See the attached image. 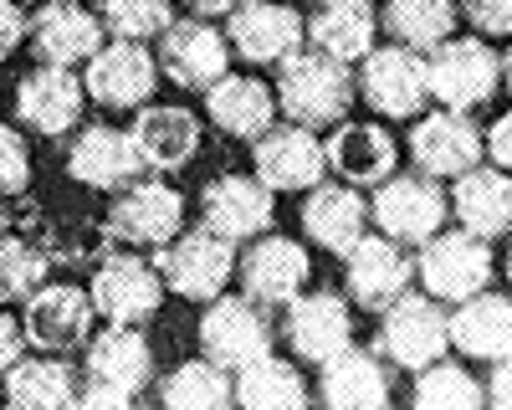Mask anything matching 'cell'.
<instances>
[{
    "label": "cell",
    "mask_w": 512,
    "mask_h": 410,
    "mask_svg": "<svg viewBox=\"0 0 512 410\" xmlns=\"http://www.w3.org/2000/svg\"><path fill=\"white\" fill-rule=\"evenodd\" d=\"M272 195L277 190H267L262 180H251V175H221V180H210L200 190V221L216 236H226V241L267 236L272 216H277Z\"/></svg>",
    "instance_id": "obj_21"
},
{
    "label": "cell",
    "mask_w": 512,
    "mask_h": 410,
    "mask_svg": "<svg viewBox=\"0 0 512 410\" xmlns=\"http://www.w3.org/2000/svg\"><path fill=\"white\" fill-rule=\"evenodd\" d=\"M487 154L497 159V170L512 175V113H502L492 129H487Z\"/></svg>",
    "instance_id": "obj_44"
},
{
    "label": "cell",
    "mask_w": 512,
    "mask_h": 410,
    "mask_svg": "<svg viewBox=\"0 0 512 410\" xmlns=\"http://www.w3.org/2000/svg\"><path fill=\"white\" fill-rule=\"evenodd\" d=\"M26 185H31V149L21 129L0 123V195H21Z\"/></svg>",
    "instance_id": "obj_40"
},
{
    "label": "cell",
    "mask_w": 512,
    "mask_h": 410,
    "mask_svg": "<svg viewBox=\"0 0 512 410\" xmlns=\"http://www.w3.org/2000/svg\"><path fill=\"white\" fill-rule=\"evenodd\" d=\"M502 82H507V93H512V52L502 57Z\"/></svg>",
    "instance_id": "obj_48"
},
{
    "label": "cell",
    "mask_w": 512,
    "mask_h": 410,
    "mask_svg": "<svg viewBox=\"0 0 512 410\" xmlns=\"http://www.w3.org/2000/svg\"><path fill=\"white\" fill-rule=\"evenodd\" d=\"M374 31H379V16L369 0H318V11L308 21V41L318 52L338 57V62H364L374 52Z\"/></svg>",
    "instance_id": "obj_32"
},
{
    "label": "cell",
    "mask_w": 512,
    "mask_h": 410,
    "mask_svg": "<svg viewBox=\"0 0 512 410\" xmlns=\"http://www.w3.org/2000/svg\"><path fill=\"white\" fill-rule=\"evenodd\" d=\"M154 267H159L169 293H180L190 303H210V298H221L226 282L236 277V241L200 226V231H185L175 241H164L154 252Z\"/></svg>",
    "instance_id": "obj_3"
},
{
    "label": "cell",
    "mask_w": 512,
    "mask_h": 410,
    "mask_svg": "<svg viewBox=\"0 0 512 410\" xmlns=\"http://www.w3.org/2000/svg\"><path fill=\"white\" fill-rule=\"evenodd\" d=\"M251 170L267 190H313L328 175V149L313 139V129L287 123V129H267L251 139Z\"/></svg>",
    "instance_id": "obj_20"
},
{
    "label": "cell",
    "mask_w": 512,
    "mask_h": 410,
    "mask_svg": "<svg viewBox=\"0 0 512 410\" xmlns=\"http://www.w3.org/2000/svg\"><path fill=\"white\" fill-rule=\"evenodd\" d=\"M164 277L154 262L134 257V252H108L93 272V287H88V298H93V313L108 318V323H144L159 313L164 303Z\"/></svg>",
    "instance_id": "obj_8"
},
{
    "label": "cell",
    "mask_w": 512,
    "mask_h": 410,
    "mask_svg": "<svg viewBox=\"0 0 512 410\" xmlns=\"http://www.w3.org/2000/svg\"><path fill=\"white\" fill-rule=\"evenodd\" d=\"M369 226V205L359 195V185H313L308 190V205H303V231L333 257H349L359 236Z\"/></svg>",
    "instance_id": "obj_26"
},
{
    "label": "cell",
    "mask_w": 512,
    "mask_h": 410,
    "mask_svg": "<svg viewBox=\"0 0 512 410\" xmlns=\"http://www.w3.org/2000/svg\"><path fill=\"white\" fill-rule=\"evenodd\" d=\"M200 354L216 359L221 369H246L251 359L272 354V323L262 313V303L241 298H210L205 318H200Z\"/></svg>",
    "instance_id": "obj_9"
},
{
    "label": "cell",
    "mask_w": 512,
    "mask_h": 410,
    "mask_svg": "<svg viewBox=\"0 0 512 410\" xmlns=\"http://www.w3.org/2000/svg\"><path fill=\"white\" fill-rule=\"evenodd\" d=\"M82 375H88V385L123 390V395L139 400V390L154 380V349L139 334V323H108L98 339H88Z\"/></svg>",
    "instance_id": "obj_23"
},
{
    "label": "cell",
    "mask_w": 512,
    "mask_h": 410,
    "mask_svg": "<svg viewBox=\"0 0 512 410\" xmlns=\"http://www.w3.org/2000/svg\"><path fill=\"white\" fill-rule=\"evenodd\" d=\"M31 52L52 67H77L88 62L98 47H103V16L82 11L77 0H47L36 16H31Z\"/></svg>",
    "instance_id": "obj_24"
},
{
    "label": "cell",
    "mask_w": 512,
    "mask_h": 410,
    "mask_svg": "<svg viewBox=\"0 0 512 410\" xmlns=\"http://www.w3.org/2000/svg\"><path fill=\"white\" fill-rule=\"evenodd\" d=\"M77 405H88V410H123V405H134V395H123V390H103V385H88L77 395Z\"/></svg>",
    "instance_id": "obj_46"
},
{
    "label": "cell",
    "mask_w": 512,
    "mask_h": 410,
    "mask_svg": "<svg viewBox=\"0 0 512 410\" xmlns=\"http://www.w3.org/2000/svg\"><path fill=\"white\" fill-rule=\"evenodd\" d=\"M231 67V41L210 26V21H175L159 36V72L175 82V88H216Z\"/></svg>",
    "instance_id": "obj_17"
},
{
    "label": "cell",
    "mask_w": 512,
    "mask_h": 410,
    "mask_svg": "<svg viewBox=\"0 0 512 410\" xmlns=\"http://www.w3.org/2000/svg\"><path fill=\"white\" fill-rule=\"evenodd\" d=\"M154 82L159 62L144 52V41H118V36L103 41L88 57V72H82V88L103 108H144L154 98Z\"/></svg>",
    "instance_id": "obj_14"
},
{
    "label": "cell",
    "mask_w": 512,
    "mask_h": 410,
    "mask_svg": "<svg viewBox=\"0 0 512 410\" xmlns=\"http://www.w3.org/2000/svg\"><path fill=\"white\" fill-rule=\"evenodd\" d=\"M98 16L118 41H154L175 26V0H103Z\"/></svg>",
    "instance_id": "obj_39"
},
{
    "label": "cell",
    "mask_w": 512,
    "mask_h": 410,
    "mask_svg": "<svg viewBox=\"0 0 512 410\" xmlns=\"http://www.w3.org/2000/svg\"><path fill=\"white\" fill-rule=\"evenodd\" d=\"M77 375L62 354H21L6 369V400L26 410H52V405H77Z\"/></svg>",
    "instance_id": "obj_33"
},
{
    "label": "cell",
    "mask_w": 512,
    "mask_h": 410,
    "mask_svg": "<svg viewBox=\"0 0 512 410\" xmlns=\"http://www.w3.org/2000/svg\"><path fill=\"white\" fill-rule=\"evenodd\" d=\"M236 277H241V293L262 308H287L297 293L308 287L313 262L297 241L287 236H251V246L236 257Z\"/></svg>",
    "instance_id": "obj_11"
},
{
    "label": "cell",
    "mask_w": 512,
    "mask_h": 410,
    "mask_svg": "<svg viewBox=\"0 0 512 410\" xmlns=\"http://www.w3.org/2000/svg\"><path fill=\"white\" fill-rule=\"evenodd\" d=\"M487 405L512 410V354L492 359V380H487Z\"/></svg>",
    "instance_id": "obj_45"
},
{
    "label": "cell",
    "mask_w": 512,
    "mask_h": 410,
    "mask_svg": "<svg viewBox=\"0 0 512 410\" xmlns=\"http://www.w3.org/2000/svg\"><path fill=\"white\" fill-rule=\"evenodd\" d=\"M21 308H26L21 328H26L31 349L72 354L93 334V298L82 293V287H72V282H41Z\"/></svg>",
    "instance_id": "obj_13"
},
{
    "label": "cell",
    "mask_w": 512,
    "mask_h": 410,
    "mask_svg": "<svg viewBox=\"0 0 512 410\" xmlns=\"http://www.w3.org/2000/svg\"><path fill=\"white\" fill-rule=\"evenodd\" d=\"M384 26H390L400 47L425 57L456 31V0H390L384 6Z\"/></svg>",
    "instance_id": "obj_35"
},
{
    "label": "cell",
    "mask_w": 512,
    "mask_h": 410,
    "mask_svg": "<svg viewBox=\"0 0 512 410\" xmlns=\"http://www.w3.org/2000/svg\"><path fill=\"white\" fill-rule=\"evenodd\" d=\"M144 154L134 144V134L123 129H108V123H93V129H82L72 144H67V175L88 190H128L134 180H144Z\"/></svg>",
    "instance_id": "obj_16"
},
{
    "label": "cell",
    "mask_w": 512,
    "mask_h": 410,
    "mask_svg": "<svg viewBox=\"0 0 512 410\" xmlns=\"http://www.w3.org/2000/svg\"><path fill=\"white\" fill-rule=\"evenodd\" d=\"M128 134H134L144 164L159 170V175L185 170V164L200 154V118L190 108H175V103H144Z\"/></svg>",
    "instance_id": "obj_25"
},
{
    "label": "cell",
    "mask_w": 512,
    "mask_h": 410,
    "mask_svg": "<svg viewBox=\"0 0 512 410\" xmlns=\"http://www.w3.org/2000/svg\"><path fill=\"white\" fill-rule=\"evenodd\" d=\"M318 400L323 405H338V410H379L390 405V375L384 364L369 354V349H338L333 359L318 364Z\"/></svg>",
    "instance_id": "obj_27"
},
{
    "label": "cell",
    "mask_w": 512,
    "mask_h": 410,
    "mask_svg": "<svg viewBox=\"0 0 512 410\" xmlns=\"http://www.w3.org/2000/svg\"><path fill=\"white\" fill-rule=\"evenodd\" d=\"M420 287L431 298L441 303H461V298H472L482 293V287L492 282V246L487 236L477 231H436L431 241H420Z\"/></svg>",
    "instance_id": "obj_5"
},
{
    "label": "cell",
    "mask_w": 512,
    "mask_h": 410,
    "mask_svg": "<svg viewBox=\"0 0 512 410\" xmlns=\"http://www.w3.org/2000/svg\"><path fill=\"white\" fill-rule=\"evenodd\" d=\"M180 221H185V200L175 185L164 180H134L128 190H118V200L108 205V221H103V236L113 246H144V252H159L164 241L180 236Z\"/></svg>",
    "instance_id": "obj_6"
},
{
    "label": "cell",
    "mask_w": 512,
    "mask_h": 410,
    "mask_svg": "<svg viewBox=\"0 0 512 410\" xmlns=\"http://www.w3.org/2000/svg\"><path fill=\"white\" fill-rule=\"evenodd\" d=\"M52 272V257L21 231H0V303H26Z\"/></svg>",
    "instance_id": "obj_38"
},
{
    "label": "cell",
    "mask_w": 512,
    "mask_h": 410,
    "mask_svg": "<svg viewBox=\"0 0 512 410\" xmlns=\"http://www.w3.org/2000/svg\"><path fill=\"white\" fill-rule=\"evenodd\" d=\"M226 21H231L226 26L231 52L251 67H277L308 41V26L297 21V11L277 6V0H246V6L231 11Z\"/></svg>",
    "instance_id": "obj_18"
},
{
    "label": "cell",
    "mask_w": 512,
    "mask_h": 410,
    "mask_svg": "<svg viewBox=\"0 0 512 410\" xmlns=\"http://www.w3.org/2000/svg\"><path fill=\"white\" fill-rule=\"evenodd\" d=\"M185 6H190L200 21H210V16H231V11H241L246 0H185Z\"/></svg>",
    "instance_id": "obj_47"
},
{
    "label": "cell",
    "mask_w": 512,
    "mask_h": 410,
    "mask_svg": "<svg viewBox=\"0 0 512 410\" xmlns=\"http://www.w3.org/2000/svg\"><path fill=\"white\" fill-rule=\"evenodd\" d=\"M277 108L303 123V129H333L359 98V82L349 77V62H338L318 47H297L287 62H277Z\"/></svg>",
    "instance_id": "obj_1"
},
{
    "label": "cell",
    "mask_w": 512,
    "mask_h": 410,
    "mask_svg": "<svg viewBox=\"0 0 512 410\" xmlns=\"http://www.w3.org/2000/svg\"><path fill=\"white\" fill-rule=\"evenodd\" d=\"M410 282H415V262L405 257V246L390 241V236H359V246L344 257V287H349V298L369 313H384L395 298L410 293Z\"/></svg>",
    "instance_id": "obj_15"
},
{
    "label": "cell",
    "mask_w": 512,
    "mask_h": 410,
    "mask_svg": "<svg viewBox=\"0 0 512 410\" xmlns=\"http://www.w3.org/2000/svg\"><path fill=\"white\" fill-rule=\"evenodd\" d=\"M26 354V328L11 318V313H0V380H6V369Z\"/></svg>",
    "instance_id": "obj_43"
},
{
    "label": "cell",
    "mask_w": 512,
    "mask_h": 410,
    "mask_svg": "<svg viewBox=\"0 0 512 410\" xmlns=\"http://www.w3.org/2000/svg\"><path fill=\"white\" fill-rule=\"evenodd\" d=\"M205 113L221 134L231 139H262L277 118V93L256 77H221L216 88H205Z\"/></svg>",
    "instance_id": "obj_28"
},
{
    "label": "cell",
    "mask_w": 512,
    "mask_h": 410,
    "mask_svg": "<svg viewBox=\"0 0 512 410\" xmlns=\"http://www.w3.org/2000/svg\"><path fill=\"white\" fill-rule=\"evenodd\" d=\"M359 98L379 118H415L425 108V98H431L425 57L410 47H374L359 62Z\"/></svg>",
    "instance_id": "obj_12"
},
{
    "label": "cell",
    "mask_w": 512,
    "mask_h": 410,
    "mask_svg": "<svg viewBox=\"0 0 512 410\" xmlns=\"http://www.w3.org/2000/svg\"><path fill=\"white\" fill-rule=\"evenodd\" d=\"M26 31H31V21L21 16L16 0H0V62H11V52H21Z\"/></svg>",
    "instance_id": "obj_42"
},
{
    "label": "cell",
    "mask_w": 512,
    "mask_h": 410,
    "mask_svg": "<svg viewBox=\"0 0 512 410\" xmlns=\"http://www.w3.org/2000/svg\"><path fill=\"white\" fill-rule=\"evenodd\" d=\"M451 349V313H441V298L405 293L379 313V354L400 369H425Z\"/></svg>",
    "instance_id": "obj_4"
},
{
    "label": "cell",
    "mask_w": 512,
    "mask_h": 410,
    "mask_svg": "<svg viewBox=\"0 0 512 410\" xmlns=\"http://www.w3.org/2000/svg\"><path fill=\"white\" fill-rule=\"evenodd\" d=\"M507 277H512V246H507Z\"/></svg>",
    "instance_id": "obj_49"
},
{
    "label": "cell",
    "mask_w": 512,
    "mask_h": 410,
    "mask_svg": "<svg viewBox=\"0 0 512 410\" xmlns=\"http://www.w3.org/2000/svg\"><path fill=\"white\" fill-rule=\"evenodd\" d=\"M425 82H431V98L441 108L472 113V108H482L497 93L502 57L487 47L482 36H446L441 47L425 52Z\"/></svg>",
    "instance_id": "obj_2"
},
{
    "label": "cell",
    "mask_w": 512,
    "mask_h": 410,
    "mask_svg": "<svg viewBox=\"0 0 512 410\" xmlns=\"http://www.w3.org/2000/svg\"><path fill=\"white\" fill-rule=\"evenodd\" d=\"M323 149H328V170H338L344 185H384L400 159L395 139L379 123H344V129H333Z\"/></svg>",
    "instance_id": "obj_29"
},
{
    "label": "cell",
    "mask_w": 512,
    "mask_h": 410,
    "mask_svg": "<svg viewBox=\"0 0 512 410\" xmlns=\"http://www.w3.org/2000/svg\"><path fill=\"white\" fill-rule=\"evenodd\" d=\"M451 216L477 231V236H502L512 231V175L507 170H482L472 164L466 175H456V190H451Z\"/></svg>",
    "instance_id": "obj_31"
},
{
    "label": "cell",
    "mask_w": 512,
    "mask_h": 410,
    "mask_svg": "<svg viewBox=\"0 0 512 410\" xmlns=\"http://www.w3.org/2000/svg\"><path fill=\"white\" fill-rule=\"evenodd\" d=\"M236 405H246V410H297V405H308V385H303L292 359L262 354L246 369H236Z\"/></svg>",
    "instance_id": "obj_34"
},
{
    "label": "cell",
    "mask_w": 512,
    "mask_h": 410,
    "mask_svg": "<svg viewBox=\"0 0 512 410\" xmlns=\"http://www.w3.org/2000/svg\"><path fill=\"white\" fill-rule=\"evenodd\" d=\"M369 216H374V226L390 236V241L420 246V241H431V236L446 226L451 195H446L431 175H390L384 185H374Z\"/></svg>",
    "instance_id": "obj_7"
},
{
    "label": "cell",
    "mask_w": 512,
    "mask_h": 410,
    "mask_svg": "<svg viewBox=\"0 0 512 410\" xmlns=\"http://www.w3.org/2000/svg\"><path fill=\"white\" fill-rule=\"evenodd\" d=\"M482 154H487L482 129L466 113H456V108L420 113L415 129H410V159H415V170L431 175V180L466 175L472 164H482Z\"/></svg>",
    "instance_id": "obj_10"
},
{
    "label": "cell",
    "mask_w": 512,
    "mask_h": 410,
    "mask_svg": "<svg viewBox=\"0 0 512 410\" xmlns=\"http://www.w3.org/2000/svg\"><path fill=\"white\" fill-rule=\"evenodd\" d=\"M461 11L482 36H512V0H461Z\"/></svg>",
    "instance_id": "obj_41"
},
{
    "label": "cell",
    "mask_w": 512,
    "mask_h": 410,
    "mask_svg": "<svg viewBox=\"0 0 512 410\" xmlns=\"http://www.w3.org/2000/svg\"><path fill=\"white\" fill-rule=\"evenodd\" d=\"M159 400L175 410H221L236 405V385H231V369H221L216 359H190L175 375H164Z\"/></svg>",
    "instance_id": "obj_36"
},
{
    "label": "cell",
    "mask_w": 512,
    "mask_h": 410,
    "mask_svg": "<svg viewBox=\"0 0 512 410\" xmlns=\"http://www.w3.org/2000/svg\"><path fill=\"white\" fill-rule=\"evenodd\" d=\"M82 103H88V88H82V77L72 67H52L41 62L36 72L21 77L16 88V118L26 129L47 134V139H62L82 123Z\"/></svg>",
    "instance_id": "obj_19"
},
{
    "label": "cell",
    "mask_w": 512,
    "mask_h": 410,
    "mask_svg": "<svg viewBox=\"0 0 512 410\" xmlns=\"http://www.w3.org/2000/svg\"><path fill=\"white\" fill-rule=\"evenodd\" d=\"M282 339L297 359L323 364L338 349L354 344V313L338 293H297L287 303V323H282Z\"/></svg>",
    "instance_id": "obj_22"
},
{
    "label": "cell",
    "mask_w": 512,
    "mask_h": 410,
    "mask_svg": "<svg viewBox=\"0 0 512 410\" xmlns=\"http://www.w3.org/2000/svg\"><path fill=\"white\" fill-rule=\"evenodd\" d=\"M451 344L466 359H487V364L512 354V298L487 293V287L472 298H461L451 313Z\"/></svg>",
    "instance_id": "obj_30"
},
{
    "label": "cell",
    "mask_w": 512,
    "mask_h": 410,
    "mask_svg": "<svg viewBox=\"0 0 512 410\" xmlns=\"http://www.w3.org/2000/svg\"><path fill=\"white\" fill-rule=\"evenodd\" d=\"M415 405H425V410H477V405H487V390L477 385V375H466L461 364H451L441 354L436 364L415 369Z\"/></svg>",
    "instance_id": "obj_37"
}]
</instances>
